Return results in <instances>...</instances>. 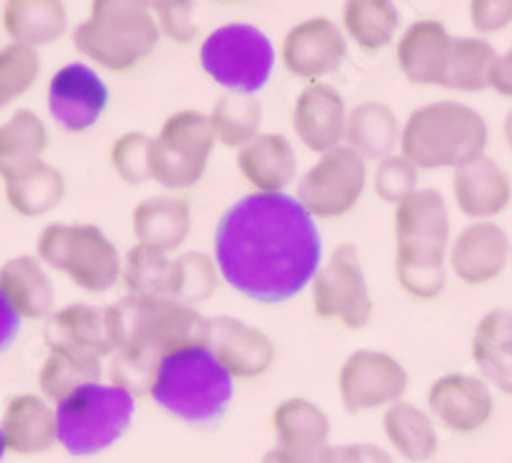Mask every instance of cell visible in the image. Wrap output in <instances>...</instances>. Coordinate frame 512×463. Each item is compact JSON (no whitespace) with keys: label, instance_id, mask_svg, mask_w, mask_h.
<instances>
[{"label":"cell","instance_id":"8","mask_svg":"<svg viewBox=\"0 0 512 463\" xmlns=\"http://www.w3.org/2000/svg\"><path fill=\"white\" fill-rule=\"evenodd\" d=\"M274 62L272 39L254 24L218 26L200 44V67L226 93L256 95L272 77Z\"/></svg>","mask_w":512,"mask_h":463},{"label":"cell","instance_id":"52","mask_svg":"<svg viewBox=\"0 0 512 463\" xmlns=\"http://www.w3.org/2000/svg\"><path fill=\"white\" fill-rule=\"evenodd\" d=\"M216 3H241V0H216Z\"/></svg>","mask_w":512,"mask_h":463},{"label":"cell","instance_id":"30","mask_svg":"<svg viewBox=\"0 0 512 463\" xmlns=\"http://www.w3.org/2000/svg\"><path fill=\"white\" fill-rule=\"evenodd\" d=\"M384 438L392 451L408 463L433 461L441 448L438 425L428 410L410 402H395L382 412Z\"/></svg>","mask_w":512,"mask_h":463},{"label":"cell","instance_id":"48","mask_svg":"<svg viewBox=\"0 0 512 463\" xmlns=\"http://www.w3.org/2000/svg\"><path fill=\"white\" fill-rule=\"evenodd\" d=\"M21 325H24V320L13 313L11 305H8V302L3 300V295H0V356L6 354V351H11L13 343L18 341V336H21Z\"/></svg>","mask_w":512,"mask_h":463},{"label":"cell","instance_id":"33","mask_svg":"<svg viewBox=\"0 0 512 463\" xmlns=\"http://www.w3.org/2000/svg\"><path fill=\"white\" fill-rule=\"evenodd\" d=\"M395 279L418 302L443 295L448 282V249L428 244H395Z\"/></svg>","mask_w":512,"mask_h":463},{"label":"cell","instance_id":"32","mask_svg":"<svg viewBox=\"0 0 512 463\" xmlns=\"http://www.w3.org/2000/svg\"><path fill=\"white\" fill-rule=\"evenodd\" d=\"M274 446L297 453H313L328 446L331 420L323 407L308 397H287L272 410Z\"/></svg>","mask_w":512,"mask_h":463},{"label":"cell","instance_id":"19","mask_svg":"<svg viewBox=\"0 0 512 463\" xmlns=\"http://www.w3.org/2000/svg\"><path fill=\"white\" fill-rule=\"evenodd\" d=\"M454 205L469 220H495L512 203V177L492 157H479L451 174Z\"/></svg>","mask_w":512,"mask_h":463},{"label":"cell","instance_id":"20","mask_svg":"<svg viewBox=\"0 0 512 463\" xmlns=\"http://www.w3.org/2000/svg\"><path fill=\"white\" fill-rule=\"evenodd\" d=\"M0 433L11 456H44L59 446L54 405L34 392L13 394L0 412Z\"/></svg>","mask_w":512,"mask_h":463},{"label":"cell","instance_id":"16","mask_svg":"<svg viewBox=\"0 0 512 463\" xmlns=\"http://www.w3.org/2000/svg\"><path fill=\"white\" fill-rule=\"evenodd\" d=\"M510 246L497 220H469L448 244V274L466 287L497 282L510 267Z\"/></svg>","mask_w":512,"mask_h":463},{"label":"cell","instance_id":"1","mask_svg":"<svg viewBox=\"0 0 512 463\" xmlns=\"http://www.w3.org/2000/svg\"><path fill=\"white\" fill-rule=\"evenodd\" d=\"M213 259L233 292L282 305L303 295L323 264L318 220L290 192H249L218 218Z\"/></svg>","mask_w":512,"mask_h":463},{"label":"cell","instance_id":"13","mask_svg":"<svg viewBox=\"0 0 512 463\" xmlns=\"http://www.w3.org/2000/svg\"><path fill=\"white\" fill-rule=\"evenodd\" d=\"M108 103L111 90L90 64H64L49 80V116L67 134H88L105 116Z\"/></svg>","mask_w":512,"mask_h":463},{"label":"cell","instance_id":"47","mask_svg":"<svg viewBox=\"0 0 512 463\" xmlns=\"http://www.w3.org/2000/svg\"><path fill=\"white\" fill-rule=\"evenodd\" d=\"M489 90H495L502 98L512 100V44L507 52L497 54L492 75H489Z\"/></svg>","mask_w":512,"mask_h":463},{"label":"cell","instance_id":"36","mask_svg":"<svg viewBox=\"0 0 512 463\" xmlns=\"http://www.w3.org/2000/svg\"><path fill=\"white\" fill-rule=\"evenodd\" d=\"M400 11L395 0H346L341 29L364 54H379L400 34Z\"/></svg>","mask_w":512,"mask_h":463},{"label":"cell","instance_id":"22","mask_svg":"<svg viewBox=\"0 0 512 463\" xmlns=\"http://www.w3.org/2000/svg\"><path fill=\"white\" fill-rule=\"evenodd\" d=\"M0 295L24 323H44L54 313V282L36 254L0 264Z\"/></svg>","mask_w":512,"mask_h":463},{"label":"cell","instance_id":"3","mask_svg":"<svg viewBox=\"0 0 512 463\" xmlns=\"http://www.w3.org/2000/svg\"><path fill=\"white\" fill-rule=\"evenodd\" d=\"M489 126L479 110L459 100H436L415 108L400 131V154L420 172L459 169L484 157Z\"/></svg>","mask_w":512,"mask_h":463},{"label":"cell","instance_id":"18","mask_svg":"<svg viewBox=\"0 0 512 463\" xmlns=\"http://www.w3.org/2000/svg\"><path fill=\"white\" fill-rule=\"evenodd\" d=\"M346 118L349 108L344 95L326 82L305 85L292 105V131L313 154H326L344 144Z\"/></svg>","mask_w":512,"mask_h":463},{"label":"cell","instance_id":"34","mask_svg":"<svg viewBox=\"0 0 512 463\" xmlns=\"http://www.w3.org/2000/svg\"><path fill=\"white\" fill-rule=\"evenodd\" d=\"M64 195H67L64 174L47 159L3 182V197H6L8 210L24 220L44 218L54 208H59Z\"/></svg>","mask_w":512,"mask_h":463},{"label":"cell","instance_id":"6","mask_svg":"<svg viewBox=\"0 0 512 463\" xmlns=\"http://www.w3.org/2000/svg\"><path fill=\"white\" fill-rule=\"evenodd\" d=\"M136 400L139 397L113 382L85 384L54 405L57 443L72 458L111 451L134 425Z\"/></svg>","mask_w":512,"mask_h":463},{"label":"cell","instance_id":"28","mask_svg":"<svg viewBox=\"0 0 512 463\" xmlns=\"http://www.w3.org/2000/svg\"><path fill=\"white\" fill-rule=\"evenodd\" d=\"M3 31L26 47H47L70 31L64 0H3Z\"/></svg>","mask_w":512,"mask_h":463},{"label":"cell","instance_id":"55","mask_svg":"<svg viewBox=\"0 0 512 463\" xmlns=\"http://www.w3.org/2000/svg\"><path fill=\"white\" fill-rule=\"evenodd\" d=\"M425 463H443V461H425Z\"/></svg>","mask_w":512,"mask_h":463},{"label":"cell","instance_id":"11","mask_svg":"<svg viewBox=\"0 0 512 463\" xmlns=\"http://www.w3.org/2000/svg\"><path fill=\"white\" fill-rule=\"evenodd\" d=\"M369 182L367 159L346 144L318 154L297 180V200L315 220L346 218L361 203Z\"/></svg>","mask_w":512,"mask_h":463},{"label":"cell","instance_id":"41","mask_svg":"<svg viewBox=\"0 0 512 463\" xmlns=\"http://www.w3.org/2000/svg\"><path fill=\"white\" fill-rule=\"evenodd\" d=\"M39 75V49L8 41L6 47L0 49V113L13 100L24 98L31 87L39 82Z\"/></svg>","mask_w":512,"mask_h":463},{"label":"cell","instance_id":"46","mask_svg":"<svg viewBox=\"0 0 512 463\" xmlns=\"http://www.w3.org/2000/svg\"><path fill=\"white\" fill-rule=\"evenodd\" d=\"M320 463H395V458L387 448L374 443H344L323 448Z\"/></svg>","mask_w":512,"mask_h":463},{"label":"cell","instance_id":"54","mask_svg":"<svg viewBox=\"0 0 512 463\" xmlns=\"http://www.w3.org/2000/svg\"><path fill=\"white\" fill-rule=\"evenodd\" d=\"M510 267H512V246H510Z\"/></svg>","mask_w":512,"mask_h":463},{"label":"cell","instance_id":"7","mask_svg":"<svg viewBox=\"0 0 512 463\" xmlns=\"http://www.w3.org/2000/svg\"><path fill=\"white\" fill-rule=\"evenodd\" d=\"M36 256L90 295H103L121 282V251L93 223H49L36 238Z\"/></svg>","mask_w":512,"mask_h":463},{"label":"cell","instance_id":"15","mask_svg":"<svg viewBox=\"0 0 512 463\" xmlns=\"http://www.w3.org/2000/svg\"><path fill=\"white\" fill-rule=\"evenodd\" d=\"M349 54V39L344 29L326 16H310L290 26L282 39V67L303 82H320L341 70Z\"/></svg>","mask_w":512,"mask_h":463},{"label":"cell","instance_id":"44","mask_svg":"<svg viewBox=\"0 0 512 463\" xmlns=\"http://www.w3.org/2000/svg\"><path fill=\"white\" fill-rule=\"evenodd\" d=\"M152 8L162 36L177 41V44L195 41L198 24H195V3L192 0H164Z\"/></svg>","mask_w":512,"mask_h":463},{"label":"cell","instance_id":"51","mask_svg":"<svg viewBox=\"0 0 512 463\" xmlns=\"http://www.w3.org/2000/svg\"><path fill=\"white\" fill-rule=\"evenodd\" d=\"M8 456V451H6V440H3V433H0V463H3V458Z\"/></svg>","mask_w":512,"mask_h":463},{"label":"cell","instance_id":"27","mask_svg":"<svg viewBox=\"0 0 512 463\" xmlns=\"http://www.w3.org/2000/svg\"><path fill=\"white\" fill-rule=\"evenodd\" d=\"M400 131L402 123L390 105L364 100L349 110L344 144L367 162H382L400 151Z\"/></svg>","mask_w":512,"mask_h":463},{"label":"cell","instance_id":"12","mask_svg":"<svg viewBox=\"0 0 512 463\" xmlns=\"http://www.w3.org/2000/svg\"><path fill=\"white\" fill-rule=\"evenodd\" d=\"M410 387V374L397 356L377 348H356L338 369V400L349 415L387 410Z\"/></svg>","mask_w":512,"mask_h":463},{"label":"cell","instance_id":"49","mask_svg":"<svg viewBox=\"0 0 512 463\" xmlns=\"http://www.w3.org/2000/svg\"><path fill=\"white\" fill-rule=\"evenodd\" d=\"M323 448L313 453H297V451H287V448H280V446H272L267 453H264L259 463H320V453H323Z\"/></svg>","mask_w":512,"mask_h":463},{"label":"cell","instance_id":"25","mask_svg":"<svg viewBox=\"0 0 512 463\" xmlns=\"http://www.w3.org/2000/svg\"><path fill=\"white\" fill-rule=\"evenodd\" d=\"M236 167L254 192H287L297 177V154L285 134H259L239 149Z\"/></svg>","mask_w":512,"mask_h":463},{"label":"cell","instance_id":"53","mask_svg":"<svg viewBox=\"0 0 512 463\" xmlns=\"http://www.w3.org/2000/svg\"><path fill=\"white\" fill-rule=\"evenodd\" d=\"M149 3H152V6H157V3H164V0H149Z\"/></svg>","mask_w":512,"mask_h":463},{"label":"cell","instance_id":"10","mask_svg":"<svg viewBox=\"0 0 512 463\" xmlns=\"http://www.w3.org/2000/svg\"><path fill=\"white\" fill-rule=\"evenodd\" d=\"M310 305L318 320L361 330L372 323L374 300L354 244H338L310 282Z\"/></svg>","mask_w":512,"mask_h":463},{"label":"cell","instance_id":"9","mask_svg":"<svg viewBox=\"0 0 512 463\" xmlns=\"http://www.w3.org/2000/svg\"><path fill=\"white\" fill-rule=\"evenodd\" d=\"M216 149V136L208 113L175 110L164 118L152 144V180L169 192H182L198 185L205 177L210 157Z\"/></svg>","mask_w":512,"mask_h":463},{"label":"cell","instance_id":"35","mask_svg":"<svg viewBox=\"0 0 512 463\" xmlns=\"http://www.w3.org/2000/svg\"><path fill=\"white\" fill-rule=\"evenodd\" d=\"M103 356L80 348H49V356L39 369V394L52 405L70 397L85 384L103 382Z\"/></svg>","mask_w":512,"mask_h":463},{"label":"cell","instance_id":"23","mask_svg":"<svg viewBox=\"0 0 512 463\" xmlns=\"http://www.w3.org/2000/svg\"><path fill=\"white\" fill-rule=\"evenodd\" d=\"M131 231L136 244L172 254L182 249L192 231V210L187 197L154 195L141 200L131 213Z\"/></svg>","mask_w":512,"mask_h":463},{"label":"cell","instance_id":"31","mask_svg":"<svg viewBox=\"0 0 512 463\" xmlns=\"http://www.w3.org/2000/svg\"><path fill=\"white\" fill-rule=\"evenodd\" d=\"M47 149L49 128L44 118L31 108L11 113L0 123V182L44 162Z\"/></svg>","mask_w":512,"mask_h":463},{"label":"cell","instance_id":"17","mask_svg":"<svg viewBox=\"0 0 512 463\" xmlns=\"http://www.w3.org/2000/svg\"><path fill=\"white\" fill-rule=\"evenodd\" d=\"M205 346L218 356L236 382L262 379L277 361V346L256 325L231 315L205 318Z\"/></svg>","mask_w":512,"mask_h":463},{"label":"cell","instance_id":"21","mask_svg":"<svg viewBox=\"0 0 512 463\" xmlns=\"http://www.w3.org/2000/svg\"><path fill=\"white\" fill-rule=\"evenodd\" d=\"M454 36L436 18H418L400 34L395 59L405 80L420 87H443Z\"/></svg>","mask_w":512,"mask_h":463},{"label":"cell","instance_id":"39","mask_svg":"<svg viewBox=\"0 0 512 463\" xmlns=\"http://www.w3.org/2000/svg\"><path fill=\"white\" fill-rule=\"evenodd\" d=\"M221 284V272L208 251H182L172 256V269H169L167 295L185 305L198 307L200 302L216 295Z\"/></svg>","mask_w":512,"mask_h":463},{"label":"cell","instance_id":"38","mask_svg":"<svg viewBox=\"0 0 512 463\" xmlns=\"http://www.w3.org/2000/svg\"><path fill=\"white\" fill-rule=\"evenodd\" d=\"M262 118L264 110L256 95L241 93H223L208 113L216 144L228 149H244L249 141L262 134Z\"/></svg>","mask_w":512,"mask_h":463},{"label":"cell","instance_id":"4","mask_svg":"<svg viewBox=\"0 0 512 463\" xmlns=\"http://www.w3.org/2000/svg\"><path fill=\"white\" fill-rule=\"evenodd\" d=\"M162 31L149 0H90L72 31L77 52L108 72H131L159 47Z\"/></svg>","mask_w":512,"mask_h":463},{"label":"cell","instance_id":"43","mask_svg":"<svg viewBox=\"0 0 512 463\" xmlns=\"http://www.w3.org/2000/svg\"><path fill=\"white\" fill-rule=\"evenodd\" d=\"M420 182V169L410 162L408 157H402L400 151L392 154V157L377 162V169L372 174V187L374 195L382 200V203L392 205L395 208L400 200L410 195V192L418 190Z\"/></svg>","mask_w":512,"mask_h":463},{"label":"cell","instance_id":"50","mask_svg":"<svg viewBox=\"0 0 512 463\" xmlns=\"http://www.w3.org/2000/svg\"><path fill=\"white\" fill-rule=\"evenodd\" d=\"M502 139H505L507 149L512 151V108L507 110L505 118H502Z\"/></svg>","mask_w":512,"mask_h":463},{"label":"cell","instance_id":"37","mask_svg":"<svg viewBox=\"0 0 512 463\" xmlns=\"http://www.w3.org/2000/svg\"><path fill=\"white\" fill-rule=\"evenodd\" d=\"M495 59L497 49L484 36H454L443 87L456 93L489 90V75H492Z\"/></svg>","mask_w":512,"mask_h":463},{"label":"cell","instance_id":"24","mask_svg":"<svg viewBox=\"0 0 512 463\" xmlns=\"http://www.w3.org/2000/svg\"><path fill=\"white\" fill-rule=\"evenodd\" d=\"M395 244H451V213L446 197L433 187H418L405 200L395 205L392 213Z\"/></svg>","mask_w":512,"mask_h":463},{"label":"cell","instance_id":"40","mask_svg":"<svg viewBox=\"0 0 512 463\" xmlns=\"http://www.w3.org/2000/svg\"><path fill=\"white\" fill-rule=\"evenodd\" d=\"M172 256L152 246L134 244L123 254L121 282L128 295H167Z\"/></svg>","mask_w":512,"mask_h":463},{"label":"cell","instance_id":"5","mask_svg":"<svg viewBox=\"0 0 512 463\" xmlns=\"http://www.w3.org/2000/svg\"><path fill=\"white\" fill-rule=\"evenodd\" d=\"M108 336L116 351L159 359L167 351L203 343L205 318L198 307L185 305L169 295H123L105 307Z\"/></svg>","mask_w":512,"mask_h":463},{"label":"cell","instance_id":"26","mask_svg":"<svg viewBox=\"0 0 512 463\" xmlns=\"http://www.w3.org/2000/svg\"><path fill=\"white\" fill-rule=\"evenodd\" d=\"M44 343L47 348H80L98 356H113V343L105 323V307L75 305L54 307V313L44 320Z\"/></svg>","mask_w":512,"mask_h":463},{"label":"cell","instance_id":"42","mask_svg":"<svg viewBox=\"0 0 512 463\" xmlns=\"http://www.w3.org/2000/svg\"><path fill=\"white\" fill-rule=\"evenodd\" d=\"M154 136L144 131H126L108 149V164L121 182L139 187L152 180Z\"/></svg>","mask_w":512,"mask_h":463},{"label":"cell","instance_id":"2","mask_svg":"<svg viewBox=\"0 0 512 463\" xmlns=\"http://www.w3.org/2000/svg\"><path fill=\"white\" fill-rule=\"evenodd\" d=\"M146 394L169 417L205 430L226 417L236 379L205 343H190L159 356Z\"/></svg>","mask_w":512,"mask_h":463},{"label":"cell","instance_id":"29","mask_svg":"<svg viewBox=\"0 0 512 463\" xmlns=\"http://www.w3.org/2000/svg\"><path fill=\"white\" fill-rule=\"evenodd\" d=\"M472 361L482 379L512 397V310L495 307L472 333Z\"/></svg>","mask_w":512,"mask_h":463},{"label":"cell","instance_id":"45","mask_svg":"<svg viewBox=\"0 0 512 463\" xmlns=\"http://www.w3.org/2000/svg\"><path fill=\"white\" fill-rule=\"evenodd\" d=\"M469 21L477 34H500L512 26V0H469Z\"/></svg>","mask_w":512,"mask_h":463},{"label":"cell","instance_id":"14","mask_svg":"<svg viewBox=\"0 0 512 463\" xmlns=\"http://www.w3.org/2000/svg\"><path fill=\"white\" fill-rule=\"evenodd\" d=\"M425 410L438 428L454 435H474L495 415V394L487 379L464 371H448L433 379L425 394Z\"/></svg>","mask_w":512,"mask_h":463}]
</instances>
